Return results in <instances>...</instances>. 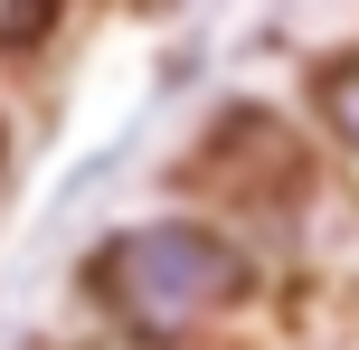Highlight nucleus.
Wrapping results in <instances>:
<instances>
[{"label": "nucleus", "instance_id": "f257e3e1", "mask_svg": "<svg viewBox=\"0 0 359 350\" xmlns=\"http://www.w3.org/2000/svg\"><path fill=\"white\" fill-rule=\"evenodd\" d=\"M86 294L133 341H189L198 322H217L227 303L255 294V265L236 237H217L198 218H142V227H114L86 256Z\"/></svg>", "mask_w": 359, "mask_h": 350}, {"label": "nucleus", "instance_id": "7ed1b4c3", "mask_svg": "<svg viewBox=\"0 0 359 350\" xmlns=\"http://www.w3.org/2000/svg\"><path fill=\"white\" fill-rule=\"evenodd\" d=\"M57 10H67V0H0V57H29L38 38L57 29Z\"/></svg>", "mask_w": 359, "mask_h": 350}, {"label": "nucleus", "instance_id": "f03ea898", "mask_svg": "<svg viewBox=\"0 0 359 350\" xmlns=\"http://www.w3.org/2000/svg\"><path fill=\"white\" fill-rule=\"evenodd\" d=\"M312 105H322V123L359 152V48H350V57H331V67L312 76Z\"/></svg>", "mask_w": 359, "mask_h": 350}]
</instances>
